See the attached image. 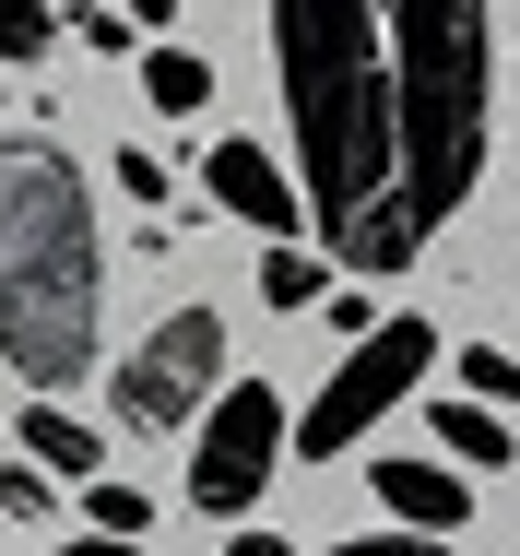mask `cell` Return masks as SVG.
<instances>
[{
    "label": "cell",
    "instance_id": "obj_1",
    "mask_svg": "<svg viewBox=\"0 0 520 556\" xmlns=\"http://www.w3.org/2000/svg\"><path fill=\"white\" fill-rule=\"evenodd\" d=\"M284 118H296V190L343 273H403L415 225L391 178V72H379V12L367 0H284L272 12Z\"/></svg>",
    "mask_w": 520,
    "mask_h": 556
},
{
    "label": "cell",
    "instance_id": "obj_2",
    "mask_svg": "<svg viewBox=\"0 0 520 556\" xmlns=\"http://www.w3.org/2000/svg\"><path fill=\"white\" fill-rule=\"evenodd\" d=\"M96 320H106L96 202L60 142H12L0 154V367L36 379L48 403L60 379L96 367Z\"/></svg>",
    "mask_w": 520,
    "mask_h": 556
},
{
    "label": "cell",
    "instance_id": "obj_3",
    "mask_svg": "<svg viewBox=\"0 0 520 556\" xmlns=\"http://www.w3.org/2000/svg\"><path fill=\"white\" fill-rule=\"evenodd\" d=\"M379 72H391V178L415 249L473 202L485 178V118H497V12L485 0H403L379 24Z\"/></svg>",
    "mask_w": 520,
    "mask_h": 556
},
{
    "label": "cell",
    "instance_id": "obj_4",
    "mask_svg": "<svg viewBox=\"0 0 520 556\" xmlns=\"http://www.w3.org/2000/svg\"><path fill=\"white\" fill-rule=\"evenodd\" d=\"M426 355H437V332H426V320H367V343H355V355L319 379V403L284 427V439L308 450V462L355 450V439H367V427H379V415H391V403L426 379Z\"/></svg>",
    "mask_w": 520,
    "mask_h": 556
},
{
    "label": "cell",
    "instance_id": "obj_5",
    "mask_svg": "<svg viewBox=\"0 0 520 556\" xmlns=\"http://www.w3.org/2000/svg\"><path fill=\"white\" fill-rule=\"evenodd\" d=\"M213 379H225V320L213 308H178V320H154V332L118 355V379H106V403H118V427H190L213 403Z\"/></svg>",
    "mask_w": 520,
    "mask_h": 556
},
{
    "label": "cell",
    "instance_id": "obj_6",
    "mask_svg": "<svg viewBox=\"0 0 520 556\" xmlns=\"http://www.w3.org/2000/svg\"><path fill=\"white\" fill-rule=\"evenodd\" d=\"M272 462H284V403H272L261 379H237V391L202 415V450H190V509H202V521H249V497L272 485Z\"/></svg>",
    "mask_w": 520,
    "mask_h": 556
},
{
    "label": "cell",
    "instance_id": "obj_7",
    "mask_svg": "<svg viewBox=\"0 0 520 556\" xmlns=\"http://www.w3.org/2000/svg\"><path fill=\"white\" fill-rule=\"evenodd\" d=\"M202 190H213V214H237V225H261L272 249H296V190L272 178L261 142H213V154H202Z\"/></svg>",
    "mask_w": 520,
    "mask_h": 556
},
{
    "label": "cell",
    "instance_id": "obj_8",
    "mask_svg": "<svg viewBox=\"0 0 520 556\" xmlns=\"http://www.w3.org/2000/svg\"><path fill=\"white\" fill-rule=\"evenodd\" d=\"M379 497H391V521H403L415 545H449V533L473 521V485L437 473V462H379Z\"/></svg>",
    "mask_w": 520,
    "mask_h": 556
},
{
    "label": "cell",
    "instance_id": "obj_9",
    "mask_svg": "<svg viewBox=\"0 0 520 556\" xmlns=\"http://www.w3.org/2000/svg\"><path fill=\"white\" fill-rule=\"evenodd\" d=\"M12 439H24V462H48V473H84V485L106 473V439L84 427V415H60V403H24V427H12Z\"/></svg>",
    "mask_w": 520,
    "mask_h": 556
},
{
    "label": "cell",
    "instance_id": "obj_10",
    "mask_svg": "<svg viewBox=\"0 0 520 556\" xmlns=\"http://www.w3.org/2000/svg\"><path fill=\"white\" fill-rule=\"evenodd\" d=\"M426 439L449 450V462H473V473H497V462H509V415H485V403H437ZM473 473H461V485H473Z\"/></svg>",
    "mask_w": 520,
    "mask_h": 556
},
{
    "label": "cell",
    "instance_id": "obj_11",
    "mask_svg": "<svg viewBox=\"0 0 520 556\" xmlns=\"http://www.w3.org/2000/svg\"><path fill=\"white\" fill-rule=\"evenodd\" d=\"M142 108H154V118H202L213 108V72L190 60V48H154V60H142Z\"/></svg>",
    "mask_w": 520,
    "mask_h": 556
},
{
    "label": "cell",
    "instance_id": "obj_12",
    "mask_svg": "<svg viewBox=\"0 0 520 556\" xmlns=\"http://www.w3.org/2000/svg\"><path fill=\"white\" fill-rule=\"evenodd\" d=\"M84 521H96V545H154L142 485H118V473H96V485H84Z\"/></svg>",
    "mask_w": 520,
    "mask_h": 556
},
{
    "label": "cell",
    "instance_id": "obj_13",
    "mask_svg": "<svg viewBox=\"0 0 520 556\" xmlns=\"http://www.w3.org/2000/svg\"><path fill=\"white\" fill-rule=\"evenodd\" d=\"M261 296H272V308H319V296H331V273H319L308 249H272V261H261Z\"/></svg>",
    "mask_w": 520,
    "mask_h": 556
},
{
    "label": "cell",
    "instance_id": "obj_14",
    "mask_svg": "<svg viewBox=\"0 0 520 556\" xmlns=\"http://www.w3.org/2000/svg\"><path fill=\"white\" fill-rule=\"evenodd\" d=\"M48 36H60L48 0H0V60H48Z\"/></svg>",
    "mask_w": 520,
    "mask_h": 556
},
{
    "label": "cell",
    "instance_id": "obj_15",
    "mask_svg": "<svg viewBox=\"0 0 520 556\" xmlns=\"http://www.w3.org/2000/svg\"><path fill=\"white\" fill-rule=\"evenodd\" d=\"M509 391H520V367L497 355V343H473V355H461V403H485V415H497Z\"/></svg>",
    "mask_w": 520,
    "mask_h": 556
},
{
    "label": "cell",
    "instance_id": "obj_16",
    "mask_svg": "<svg viewBox=\"0 0 520 556\" xmlns=\"http://www.w3.org/2000/svg\"><path fill=\"white\" fill-rule=\"evenodd\" d=\"M118 190H130V202H142V214H154V202H166V166H154V154H142V142H118Z\"/></svg>",
    "mask_w": 520,
    "mask_h": 556
},
{
    "label": "cell",
    "instance_id": "obj_17",
    "mask_svg": "<svg viewBox=\"0 0 520 556\" xmlns=\"http://www.w3.org/2000/svg\"><path fill=\"white\" fill-rule=\"evenodd\" d=\"M72 36H84L96 60H118V48H142V36H130V12H72Z\"/></svg>",
    "mask_w": 520,
    "mask_h": 556
},
{
    "label": "cell",
    "instance_id": "obj_18",
    "mask_svg": "<svg viewBox=\"0 0 520 556\" xmlns=\"http://www.w3.org/2000/svg\"><path fill=\"white\" fill-rule=\"evenodd\" d=\"M48 509V473H0V521H36Z\"/></svg>",
    "mask_w": 520,
    "mask_h": 556
},
{
    "label": "cell",
    "instance_id": "obj_19",
    "mask_svg": "<svg viewBox=\"0 0 520 556\" xmlns=\"http://www.w3.org/2000/svg\"><path fill=\"white\" fill-rule=\"evenodd\" d=\"M331 556H437V545H415V533H355V545H331Z\"/></svg>",
    "mask_w": 520,
    "mask_h": 556
},
{
    "label": "cell",
    "instance_id": "obj_20",
    "mask_svg": "<svg viewBox=\"0 0 520 556\" xmlns=\"http://www.w3.org/2000/svg\"><path fill=\"white\" fill-rule=\"evenodd\" d=\"M225 556H296V545H284V533H261V521H237V545H225Z\"/></svg>",
    "mask_w": 520,
    "mask_h": 556
},
{
    "label": "cell",
    "instance_id": "obj_21",
    "mask_svg": "<svg viewBox=\"0 0 520 556\" xmlns=\"http://www.w3.org/2000/svg\"><path fill=\"white\" fill-rule=\"evenodd\" d=\"M60 556H142V545H96V533H84V545H60Z\"/></svg>",
    "mask_w": 520,
    "mask_h": 556
}]
</instances>
